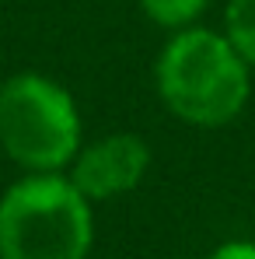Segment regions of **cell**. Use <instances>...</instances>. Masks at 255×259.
I'll return each mask as SVG.
<instances>
[{
	"instance_id": "cell-4",
	"label": "cell",
	"mask_w": 255,
	"mask_h": 259,
	"mask_svg": "<svg viewBox=\"0 0 255 259\" xmlns=\"http://www.w3.org/2000/svg\"><path fill=\"white\" fill-rule=\"evenodd\" d=\"M150 165V151L136 133H109L74 158L70 182L87 200H112L129 193Z\"/></svg>"
},
{
	"instance_id": "cell-7",
	"label": "cell",
	"mask_w": 255,
	"mask_h": 259,
	"mask_svg": "<svg viewBox=\"0 0 255 259\" xmlns=\"http://www.w3.org/2000/svg\"><path fill=\"white\" fill-rule=\"evenodd\" d=\"M210 259H255V245L252 242H227V245H220Z\"/></svg>"
},
{
	"instance_id": "cell-1",
	"label": "cell",
	"mask_w": 255,
	"mask_h": 259,
	"mask_svg": "<svg viewBox=\"0 0 255 259\" xmlns=\"http://www.w3.org/2000/svg\"><path fill=\"white\" fill-rule=\"evenodd\" d=\"M158 95L189 126H224L248 102V63L227 35L185 28L158 56Z\"/></svg>"
},
{
	"instance_id": "cell-2",
	"label": "cell",
	"mask_w": 255,
	"mask_h": 259,
	"mask_svg": "<svg viewBox=\"0 0 255 259\" xmlns=\"http://www.w3.org/2000/svg\"><path fill=\"white\" fill-rule=\"evenodd\" d=\"M91 235L87 196L56 172H32L0 200V259H84Z\"/></svg>"
},
{
	"instance_id": "cell-3",
	"label": "cell",
	"mask_w": 255,
	"mask_h": 259,
	"mask_svg": "<svg viewBox=\"0 0 255 259\" xmlns=\"http://www.w3.org/2000/svg\"><path fill=\"white\" fill-rule=\"evenodd\" d=\"M0 147L28 172H60L77 158L81 119L67 88L42 74L0 84Z\"/></svg>"
},
{
	"instance_id": "cell-5",
	"label": "cell",
	"mask_w": 255,
	"mask_h": 259,
	"mask_svg": "<svg viewBox=\"0 0 255 259\" xmlns=\"http://www.w3.org/2000/svg\"><path fill=\"white\" fill-rule=\"evenodd\" d=\"M227 39L255 67V0H231L227 4Z\"/></svg>"
},
{
	"instance_id": "cell-6",
	"label": "cell",
	"mask_w": 255,
	"mask_h": 259,
	"mask_svg": "<svg viewBox=\"0 0 255 259\" xmlns=\"http://www.w3.org/2000/svg\"><path fill=\"white\" fill-rule=\"evenodd\" d=\"M210 0H140L143 14L165 28H185L189 21H196L203 14Z\"/></svg>"
}]
</instances>
